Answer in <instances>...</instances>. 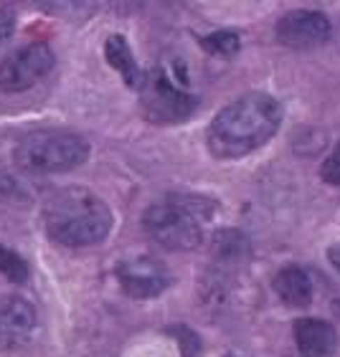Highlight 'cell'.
<instances>
[{
	"mask_svg": "<svg viewBox=\"0 0 340 357\" xmlns=\"http://www.w3.org/2000/svg\"><path fill=\"white\" fill-rule=\"evenodd\" d=\"M117 282L125 289V294L135 296V299H153L170 287V274L158 259L138 256V259L119 264Z\"/></svg>",
	"mask_w": 340,
	"mask_h": 357,
	"instance_id": "obj_8",
	"label": "cell"
},
{
	"mask_svg": "<svg viewBox=\"0 0 340 357\" xmlns=\"http://www.w3.org/2000/svg\"><path fill=\"white\" fill-rule=\"evenodd\" d=\"M274 33L287 48H318L330 38V21L318 10H292L279 18Z\"/></svg>",
	"mask_w": 340,
	"mask_h": 357,
	"instance_id": "obj_7",
	"label": "cell"
},
{
	"mask_svg": "<svg viewBox=\"0 0 340 357\" xmlns=\"http://www.w3.org/2000/svg\"><path fill=\"white\" fill-rule=\"evenodd\" d=\"M105 56L110 66L122 74L127 86H135V89H142V84H145V76L140 71L138 61H135V56L130 51V43L122 38V36H110L105 43Z\"/></svg>",
	"mask_w": 340,
	"mask_h": 357,
	"instance_id": "obj_12",
	"label": "cell"
},
{
	"mask_svg": "<svg viewBox=\"0 0 340 357\" xmlns=\"http://www.w3.org/2000/svg\"><path fill=\"white\" fill-rule=\"evenodd\" d=\"M282 107L269 94H244L226 104L209 127V150L214 158L236 160L259 150L277 135Z\"/></svg>",
	"mask_w": 340,
	"mask_h": 357,
	"instance_id": "obj_1",
	"label": "cell"
},
{
	"mask_svg": "<svg viewBox=\"0 0 340 357\" xmlns=\"http://www.w3.org/2000/svg\"><path fill=\"white\" fill-rule=\"evenodd\" d=\"M0 274L8 276V279L15 284H23V282H28V276H31V266H28V261L21 254H15L13 248H8L0 243Z\"/></svg>",
	"mask_w": 340,
	"mask_h": 357,
	"instance_id": "obj_13",
	"label": "cell"
},
{
	"mask_svg": "<svg viewBox=\"0 0 340 357\" xmlns=\"http://www.w3.org/2000/svg\"><path fill=\"white\" fill-rule=\"evenodd\" d=\"M168 332L181 340L183 357H198V350H201V340L195 337V332H191L188 327H170Z\"/></svg>",
	"mask_w": 340,
	"mask_h": 357,
	"instance_id": "obj_16",
	"label": "cell"
},
{
	"mask_svg": "<svg viewBox=\"0 0 340 357\" xmlns=\"http://www.w3.org/2000/svg\"><path fill=\"white\" fill-rule=\"evenodd\" d=\"M327 259H330V264H333V268L340 274V248L333 246L330 251H327Z\"/></svg>",
	"mask_w": 340,
	"mask_h": 357,
	"instance_id": "obj_17",
	"label": "cell"
},
{
	"mask_svg": "<svg viewBox=\"0 0 340 357\" xmlns=\"http://www.w3.org/2000/svg\"><path fill=\"white\" fill-rule=\"evenodd\" d=\"M36 330L34 304L21 296L0 299V344L3 347H21L28 342L31 332Z\"/></svg>",
	"mask_w": 340,
	"mask_h": 357,
	"instance_id": "obj_9",
	"label": "cell"
},
{
	"mask_svg": "<svg viewBox=\"0 0 340 357\" xmlns=\"http://www.w3.org/2000/svg\"><path fill=\"white\" fill-rule=\"evenodd\" d=\"M274 291L287 307H295V310H302L313 302V282L305 268L300 266L279 268L274 276Z\"/></svg>",
	"mask_w": 340,
	"mask_h": 357,
	"instance_id": "obj_11",
	"label": "cell"
},
{
	"mask_svg": "<svg viewBox=\"0 0 340 357\" xmlns=\"http://www.w3.org/2000/svg\"><path fill=\"white\" fill-rule=\"evenodd\" d=\"M211 203L191 195H173V198L155 203L142 215V226L147 236L160 246L173 251H191L203 238V220H209Z\"/></svg>",
	"mask_w": 340,
	"mask_h": 357,
	"instance_id": "obj_3",
	"label": "cell"
},
{
	"mask_svg": "<svg viewBox=\"0 0 340 357\" xmlns=\"http://www.w3.org/2000/svg\"><path fill=\"white\" fill-rule=\"evenodd\" d=\"M43 226L61 246H94L112 231V211L87 188H64L46 200Z\"/></svg>",
	"mask_w": 340,
	"mask_h": 357,
	"instance_id": "obj_2",
	"label": "cell"
},
{
	"mask_svg": "<svg viewBox=\"0 0 340 357\" xmlns=\"http://www.w3.org/2000/svg\"><path fill=\"white\" fill-rule=\"evenodd\" d=\"M140 104L150 122L175 124L193 114L198 99L188 94L178 82H173V76L165 69H155L150 76H145V84L140 91Z\"/></svg>",
	"mask_w": 340,
	"mask_h": 357,
	"instance_id": "obj_5",
	"label": "cell"
},
{
	"mask_svg": "<svg viewBox=\"0 0 340 357\" xmlns=\"http://www.w3.org/2000/svg\"><path fill=\"white\" fill-rule=\"evenodd\" d=\"M295 342L302 357H330L338 347V335L333 324L315 317H302L295 322Z\"/></svg>",
	"mask_w": 340,
	"mask_h": 357,
	"instance_id": "obj_10",
	"label": "cell"
},
{
	"mask_svg": "<svg viewBox=\"0 0 340 357\" xmlns=\"http://www.w3.org/2000/svg\"><path fill=\"white\" fill-rule=\"evenodd\" d=\"M201 46H203V51H209V54L231 56L239 51V33H234V31H216V33H211V36H203Z\"/></svg>",
	"mask_w": 340,
	"mask_h": 357,
	"instance_id": "obj_14",
	"label": "cell"
},
{
	"mask_svg": "<svg viewBox=\"0 0 340 357\" xmlns=\"http://www.w3.org/2000/svg\"><path fill=\"white\" fill-rule=\"evenodd\" d=\"M89 158V142L66 130H36L18 139L15 165L26 172H66Z\"/></svg>",
	"mask_w": 340,
	"mask_h": 357,
	"instance_id": "obj_4",
	"label": "cell"
},
{
	"mask_svg": "<svg viewBox=\"0 0 340 357\" xmlns=\"http://www.w3.org/2000/svg\"><path fill=\"white\" fill-rule=\"evenodd\" d=\"M320 178L330 183V185H340V142L333 147V152L325 158L323 167H320Z\"/></svg>",
	"mask_w": 340,
	"mask_h": 357,
	"instance_id": "obj_15",
	"label": "cell"
},
{
	"mask_svg": "<svg viewBox=\"0 0 340 357\" xmlns=\"http://www.w3.org/2000/svg\"><path fill=\"white\" fill-rule=\"evenodd\" d=\"M54 51L46 43H28L13 54H8L0 63V89L23 91L41 82L54 69Z\"/></svg>",
	"mask_w": 340,
	"mask_h": 357,
	"instance_id": "obj_6",
	"label": "cell"
}]
</instances>
